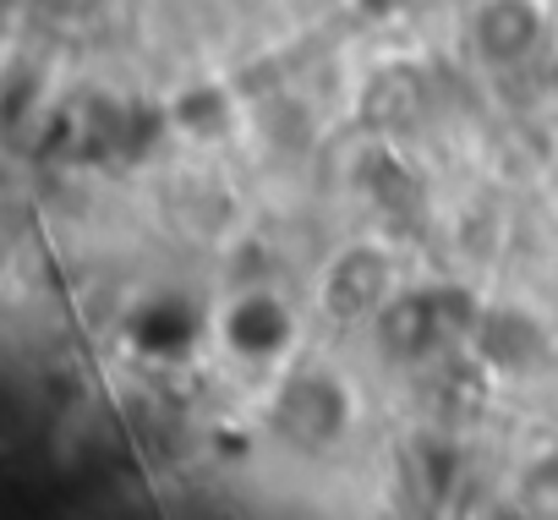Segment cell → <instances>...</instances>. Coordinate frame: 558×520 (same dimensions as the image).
<instances>
[{
    "mask_svg": "<svg viewBox=\"0 0 558 520\" xmlns=\"http://www.w3.org/2000/svg\"><path fill=\"white\" fill-rule=\"evenodd\" d=\"M225 340L246 356V362H268L291 346V313L268 291H246L230 313H225Z\"/></svg>",
    "mask_w": 558,
    "mask_h": 520,
    "instance_id": "8992f818",
    "label": "cell"
},
{
    "mask_svg": "<svg viewBox=\"0 0 558 520\" xmlns=\"http://www.w3.org/2000/svg\"><path fill=\"white\" fill-rule=\"evenodd\" d=\"M324 302L335 318H367L389 302V257L373 252V246H351L340 264L329 269V286H324Z\"/></svg>",
    "mask_w": 558,
    "mask_h": 520,
    "instance_id": "5b68a950",
    "label": "cell"
},
{
    "mask_svg": "<svg viewBox=\"0 0 558 520\" xmlns=\"http://www.w3.org/2000/svg\"><path fill=\"white\" fill-rule=\"evenodd\" d=\"M476 302L460 286H433V291H405L378 307V351L389 362H427L449 335L476 329Z\"/></svg>",
    "mask_w": 558,
    "mask_h": 520,
    "instance_id": "6da1fadb",
    "label": "cell"
},
{
    "mask_svg": "<svg viewBox=\"0 0 558 520\" xmlns=\"http://www.w3.org/2000/svg\"><path fill=\"white\" fill-rule=\"evenodd\" d=\"M471 335H476L482 362L498 367V373H525V367H536V362L547 356L542 324H536L531 313H514V307H487Z\"/></svg>",
    "mask_w": 558,
    "mask_h": 520,
    "instance_id": "277c9868",
    "label": "cell"
},
{
    "mask_svg": "<svg viewBox=\"0 0 558 520\" xmlns=\"http://www.w3.org/2000/svg\"><path fill=\"white\" fill-rule=\"evenodd\" d=\"M159 132H165V116L154 105H143V99L116 105V159H143L159 143Z\"/></svg>",
    "mask_w": 558,
    "mask_h": 520,
    "instance_id": "ba28073f",
    "label": "cell"
},
{
    "mask_svg": "<svg viewBox=\"0 0 558 520\" xmlns=\"http://www.w3.org/2000/svg\"><path fill=\"white\" fill-rule=\"evenodd\" d=\"M225 116H230V99H225L219 88H192V94H181L175 110H170V121L186 126V132H219Z\"/></svg>",
    "mask_w": 558,
    "mask_h": 520,
    "instance_id": "9c48e42d",
    "label": "cell"
},
{
    "mask_svg": "<svg viewBox=\"0 0 558 520\" xmlns=\"http://www.w3.org/2000/svg\"><path fill=\"white\" fill-rule=\"evenodd\" d=\"M471 39H476L482 61H493V66L525 61L542 39L536 0H487V7L476 12V23H471Z\"/></svg>",
    "mask_w": 558,
    "mask_h": 520,
    "instance_id": "3957f363",
    "label": "cell"
},
{
    "mask_svg": "<svg viewBox=\"0 0 558 520\" xmlns=\"http://www.w3.org/2000/svg\"><path fill=\"white\" fill-rule=\"evenodd\" d=\"M132 346L143 356H186L192 340H197V307L186 297H159V302H143L126 324Z\"/></svg>",
    "mask_w": 558,
    "mask_h": 520,
    "instance_id": "52a82bcc",
    "label": "cell"
},
{
    "mask_svg": "<svg viewBox=\"0 0 558 520\" xmlns=\"http://www.w3.org/2000/svg\"><path fill=\"white\" fill-rule=\"evenodd\" d=\"M345 416H351V400H345V389L329 373H296L286 389H279V400H274L279 433L307 444V449L340 438L345 433Z\"/></svg>",
    "mask_w": 558,
    "mask_h": 520,
    "instance_id": "7a4b0ae2",
    "label": "cell"
}]
</instances>
